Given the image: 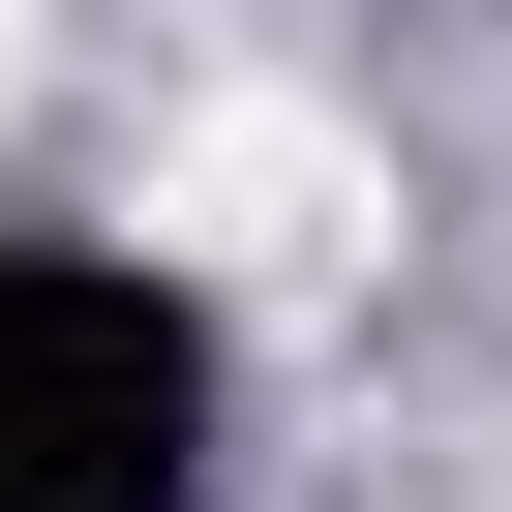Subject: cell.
Instances as JSON below:
<instances>
[{
    "label": "cell",
    "instance_id": "1",
    "mask_svg": "<svg viewBox=\"0 0 512 512\" xmlns=\"http://www.w3.org/2000/svg\"><path fill=\"white\" fill-rule=\"evenodd\" d=\"M362 211H392V181H362V151L302 121V91H211V121L151 151V241H181V272H332Z\"/></svg>",
    "mask_w": 512,
    "mask_h": 512
}]
</instances>
